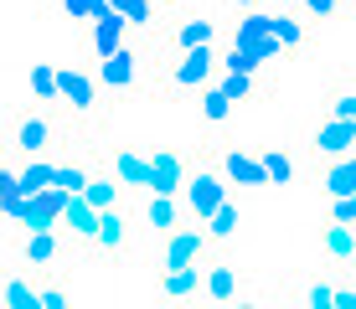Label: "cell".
Wrapping results in <instances>:
<instances>
[{
    "label": "cell",
    "instance_id": "cell-1",
    "mask_svg": "<svg viewBox=\"0 0 356 309\" xmlns=\"http://www.w3.org/2000/svg\"><path fill=\"white\" fill-rule=\"evenodd\" d=\"M72 129L78 124H57L52 119V108H42L36 103L31 114H16L10 119V140H6V150H16L21 160H31V155H52L57 144H72Z\"/></svg>",
    "mask_w": 356,
    "mask_h": 309
},
{
    "label": "cell",
    "instance_id": "cell-2",
    "mask_svg": "<svg viewBox=\"0 0 356 309\" xmlns=\"http://www.w3.org/2000/svg\"><path fill=\"white\" fill-rule=\"evenodd\" d=\"M217 72V52L212 47H191V52L165 57L161 67V93H202Z\"/></svg>",
    "mask_w": 356,
    "mask_h": 309
},
{
    "label": "cell",
    "instance_id": "cell-3",
    "mask_svg": "<svg viewBox=\"0 0 356 309\" xmlns=\"http://www.w3.org/2000/svg\"><path fill=\"white\" fill-rule=\"evenodd\" d=\"M83 253L104 258V263H124V258L134 253V222H129V212H124V201L98 212V232H93V242L83 247Z\"/></svg>",
    "mask_w": 356,
    "mask_h": 309
},
{
    "label": "cell",
    "instance_id": "cell-4",
    "mask_svg": "<svg viewBox=\"0 0 356 309\" xmlns=\"http://www.w3.org/2000/svg\"><path fill=\"white\" fill-rule=\"evenodd\" d=\"M57 108L72 124H98V78L83 67H57Z\"/></svg>",
    "mask_w": 356,
    "mask_h": 309
},
{
    "label": "cell",
    "instance_id": "cell-5",
    "mask_svg": "<svg viewBox=\"0 0 356 309\" xmlns=\"http://www.w3.org/2000/svg\"><path fill=\"white\" fill-rule=\"evenodd\" d=\"M222 201H227V176L217 165H196L186 176V185H181V212L191 222H207Z\"/></svg>",
    "mask_w": 356,
    "mask_h": 309
},
{
    "label": "cell",
    "instance_id": "cell-6",
    "mask_svg": "<svg viewBox=\"0 0 356 309\" xmlns=\"http://www.w3.org/2000/svg\"><path fill=\"white\" fill-rule=\"evenodd\" d=\"M207 253H212V237H207L202 222H191V227H170L165 237H161V268L207 263Z\"/></svg>",
    "mask_w": 356,
    "mask_h": 309
},
{
    "label": "cell",
    "instance_id": "cell-7",
    "mask_svg": "<svg viewBox=\"0 0 356 309\" xmlns=\"http://www.w3.org/2000/svg\"><path fill=\"white\" fill-rule=\"evenodd\" d=\"M351 150H356V124L351 119H336V114H321V124L310 129L315 165H321V160H336V155H351Z\"/></svg>",
    "mask_w": 356,
    "mask_h": 309
},
{
    "label": "cell",
    "instance_id": "cell-8",
    "mask_svg": "<svg viewBox=\"0 0 356 309\" xmlns=\"http://www.w3.org/2000/svg\"><path fill=\"white\" fill-rule=\"evenodd\" d=\"M98 88L104 93H134V83H140V52L124 42V47H114L108 57H98Z\"/></svg>",
    "mask_w": 356,
    "mask_h": 309
},
{
    "label": "cell",
    "instance_id": "cell-9",
    "mask_svg": "<svg viewBox=\"0 0 356 309\" xmlns=\"http://www.w3.org/2000/svg\"><path fill=\"white\" fill-rule=\"evenodd\" d=\"M67 258V242L57 237V227H36V232H21V263L31 274H47Z\"/></svg>",
    "mask_w": 356,
    "mask_h": 309
},
{
    "label": "cell",
    "instance_id": "cell-10",
    "mask_svg": "<svg viewBox=\"0 0 356 309\" xmlns=\"http://www.w3.org/2000/svg\"><path fill=\"white\" fill-rule=\"evenodd\" d=\"M191 176V160L181 150H155L150 155V181H145V191L155 196H181V185Z\"/></svg>",
    "mask_w": 356,
    "mask_h": 309
},
{
    "label": "cell",
    "instance_id": "cell-11",
    "mask_svg": "<svg viewBox=\"0 0 356 309\" xmlns=\"http://www.w3.org/2000/svg\"><path fill=\"white\" fill-rule=\"evenodd\" d=\"M243 294V274L238 263H227V258H217V263L202 268V299L207 304H232Z\"/></svg>",
    "mask_w": 356,
    "mask_h": 309
},
{
    "label": "cell",
    "instance_id": "cell-12",
    "mask_svg": "<svg viewBox=\"0 0 356 309\" xmlns=\"http://www.w3.org/2000/svg\"><path fill=\"white\" fill-rule=\"evenodd\" d=\"M104 165L119 176V185H124V191H145V181H150V155H140L134 144H114Z\"/></svg>",
    "mask_w": 356,
    "mask_h": 309
},
{
    "label": "cell",
    "instance_id": "cell-13",
    "mask_svg": "<svg viewBox=\"0 0 356 309\" xmlns=\"http://www.w3.org/2000/svg\"><path fill=\"white\" fill-rule=\"evenodd\" d=\"M212 42H217V21H207V16H186V21H176V26L165 31V57L191 52V47H212Z\"/></svg>",
    "mask_w": 356,
    "mask_h": 309
},
{
    "label": "cell",
    "instance_id": "cell-14",
    "mask_svg": "<svg viewBox=\"0 0 356 309\" xmlns=\"http://www.w3.org/2000/svg\"><path fill=\"white\" fill-rule=\"evenodd\" d=\"M315 185H321L325 201H330V196L356 191V150L351 155H336V160H321V165H315Z\"/></svg>",
    "mask_w": 356,
    "mask_h": 309
},
{
    "label": "cell",
    "instance_id": "cell-15",
    "mask_svg": "<svg viewBox=\"0 0 356 309\" xmlns=\"http://www.w3.org/2000/svg\"><path fill=\"white\" fill-rule=\"evenodd\" d=\"M217 170H222V176H227V185H268L264 165H259V155L238 150V144H227V150L217 155Z\"/></svg>",
    "mask_w": 356,
    "mask_h": 309
},
{
    "label": "cell",
    "instance_id": "cell-16",
    "mask_svg": "<svg viewBox=\"0 0 356 309\" xmlns=\"http://www.w3.org/2000/svg\"><path fill=\"white\" fill-rule=\"evenodd\" d=\"M124 42H129V21H124V16L98 10V16L88 21V47H93V57H108L114 47H124Z\"/></svg>",
    "mask_w": 356,
    "mask_h": 309
},
{
    "label": "cell",
    "instance_id": "cell-17",
    "mask_svg": "<svg viewBox=\"0 0 356 309\" xmlns=\"http://www.w3.org/2000/svg\"><path fill=\"white\" fill-rule=\"evenodd\" d=\"M321 253L330 268H351L356 263V227H346V222H325L321 227Z\"/></svg>",
    "mask_w": 356,
    "mask_h": 309
},
{
    "label": "cell",
    "instance_id": "cell-18",
    "mask_svg": "<svg viewBox=\"0 0 356 309\" xmlns=\"http://www.w3.org/2000/svg\"><path fill=\"white\" fill-rule=\"evenodd\" d=\"M155 294H161V299H196V294H202V263L161 268V274H155Z\"/></svg>",
    "mask_w": 356,
    "mask_h": 309
},
{
    "label": "cell",
    "instance_id": "cell-19",
    "mask_svg": "<svg viewBox=\"0 0 356 309\" xmlns=\"http://www.w3.org/2000/svg\"><path fill=\"white\" fill-rule=\"evenodd\" d=\"M78 196L104 212V206H119V201H124V185H119V176H114L108 165H98V160H93V176H88V185H83Z\"/></svg>",
    "mask_w": 356,
    "mask_h": 309
},
{
    "label": "cell",
    "instance_id": "cell-20",
    "mask_svg": "<svg viewBox=\"0 0 356 309\" xmlns=\"http://www.w3.org/2000/svg\"><path fill=\"white\" fill-rule=\"evenodd\" d=\"M57 227H67V232H72V242L88 247V242H93V232H98V206H88L83 196H67L63 222H57Z\"/></svg>",
    "mask_w": 356,
    "mask_h": 309
},
{
    "label": "cell",
    "instance_id": "cell-21",
    "mask_svg": "<svg viewBox=\"0 0 356 309\" xmlns=\"http://www.w3.org/2000/svg\"><path fill=\"white\" fill-rule=\"evenodd\" d=\"M0 304L6 309H42L36 304V274L26 278L21 268H0Z\"/></svg>",
    "mask_w": 356,
    "mask_h": 309
},
{
    "label": "cell",
    "instance_id": "cell-22",
    "mask_svg": "<svg viewBox=\"0 0 356 309\" xmlns=\"http://www.w3.org/2000/svg\"><path fill=\"white\" fill-rule=\"evenodd\" d=\"M186 222V212H181V196H155L150 191V201H145V227L155 232V237H165L170 227H181Z\"/></svg>",
    "mask_w": 356,
    "mask_h": 309
},
{
    "label": "cell",
    "instance_id": "cell-23",
    "mask_svg": "<svg viewBox=\"0 0 356 309\" xmlns=\"http://www.w3.org/2000/svg\"><path fill=\"white\" fill-rule=\"evenodd\" d=\"M232 47H248V52H259V57H274L279 42H274V31H268V16H243Z\"/></svg>",
    "mask_w": 356,
    "mask_h": 309
},
{
    "label": "cell",
    "instance_id": "cell-24",
    "mask_svg": "<svg viewBox=\"0 0 356 309\" xmlns=\"http://www.w3.org/2000/svg\"><path fill=\"white\" fill-rule=\"evenodd\" d=\"M238 222H243V212H238V201L227 196V201L217 206V212L207 217L202 227H207V237H212V247H222V242H232V237H238Z\"/></svg>",
    "mask_w": 356,
    "mask_h": 309
},
{
    "label": "cell",
    "instance_id": "cell-25",
    "mask_svg": "<svg viewBox=\"0 0 356 309\" xmlns=\"http://www.w3.org/2000/svg\"><path fill=\"white\" fill-rule=\"evenodd\" d=\"M88 176H93V160H88V155H78V160H57V165H52V185H63L67 196H78L83 185H88Z\"/></svg>",
    "mask_w": 356,
    "mask_h": 309
},
{
    "label": "cell",
    "instance_id": "cell-26",
    "mask_svg": "<svg viewBox=\"0 0 356 309\" xmlns=\"http://www.w3.org/2000/svg\"><path fill=\"white\" fill-rule=\"evenodd\" d=\"M325 114H336V119H351V124H356V72H346V78L330 83V93H325Z\"/></svg>",
    "mask_w": 356,
    "mask_h": 309
},
{
    "label": "cell",
    "instance_id": "cell-27",
    "mask_svg": "<svg viewBox=\"0 0 356 309\" xmlns=\"http://www.w3.org/2000/svg\"><path fill=\"white\" fill-rule=\"evenodd\" d=\"M21 201H26V185H21V176H16V170L6 165V170H0V222H6V227L16 222Z\"/></svg>",
    "mask_w": 356,
    "mask_h": 309
},
{
    "label": "cell",
    "instance_id": "cell-28",
    "mask_svg": "<svg viewBox=\"0 0 356 309\" xmlns=\"http://www.w3.org/2000/svg\"><path fill=\"white\" fill-rule=\"evenodd\" d=\"M114 16L129 21V31H155V0H108Z\"/></svg>",
    "mask_w": 356,
    "mask_h": 309
},
{
    "label": "cell",
    "instance_id": "cell-29",
    "mask_svg": "<svg viewBox=\"0 0 356 309\" xmlns=\"http://www.w3.org/2000/svg\"><path fill=\"white\" fill-rule=\"evenodd\" d=\"M259 165H264L268 185H289L294 181V155L284 150V144H268V150L259 155Z\"/></svg>",
    "mask_w": 356,
    "mask_h": 309
},
{
    "label": "cell",
    "instance_id": "cell-30",
    "mask_svg": "<svg viewBox=\"0 0 356 309\" xmlns=\"http://www.w3.org/2000/svg\"><path fill=\"white\" fill-rule=\"evenodd\" d=\"M232 108H238V103H232V98L222 93V83H207V88H202V119L212 124V129L232 119Z\"/></svg>",
    "mask_w": 356,
    "mask_h": 309
},
{
    "label": "cell",
    "instance_id": "cell-31",
    "mask_svg": "<svg viewBox=\"0 0 356 309\" xmlns=\"http://www.w3.org/2000/svg\"><path fill=\"white\" fill-rule=\"evenodd\" d=\"M31 98L42 108H57V67L52 62H31Z\"/></svg>",
    "mask_w": 356,
    "mask_h": 309
},
{
    "label": "cell",
    "instance_id": "cell-32",
    "mask_svg": "<svg viewBox=\"0 0 356 309\" xmlns=\"http://www.w3.org/2000/svg\"><path fill=\"white\" fill-rule=\"evenodd\" d=\"M268 31H274L279 52H300V47H305V21H294V16H284V10H279V16L268 21Z\"/></svg>",
    "mask_w": 356,
    "mask_h": 309
},
{
    "label": "cell",
    "instance_id": "cell-33",
    "mask_svg": "<svg viewBox=\"0 0 356 309\" xmlns=\"http://www.w3.org/2000/svg\"><path fill=\"white\" fill-rule=\"evenodd\" d=\"M52 165H57V160H47V155H31L26 165L16 170V176H21V185H26V196H31V191H42V185H52Z\"/></svg>",
    "mask_w": 356,
    "mask_h": 309
},
{
    "label": "cell",
    "instance_id": "cell-34",
    "mask_svg": "<svg viewBox=\"0 0 356 309\" xmlns=\"http://www.w3.org/2000/svg\"><path fill=\"white\" fill-rule=\"evenodd\" d=\"M300 304L305 309H336V283H330V278H310L300 289Z\"/></svg>",
    "mask_w": 356,
    "mask_h": 309
},
{
    "label": "cell",
    "instance_id": "cell-35",
    "mask_svg": "<svg viewBox=\"0 0 356 309\" xmlns=\"http://www.w3.org/2000/svg\"><path fill=\"white\" fill-rule=\"evenodd\" d=\"M57 10H63L67 21H83V26H88L98 10H108V0H57Z\"/></svg>",
    "mask_w": 356,
    "mask_h": 309
},
{
    "label": "cell",
    "instance_id": "cell-36",
    "mask_svg": "<svg viewBox=\"0 0 356 309\" xmlns=\"http://www.w3.org/2000/svg\"><path fill=\"white\" fill-rule=\"evenodd\" d=\"M222 93L232 98V103H243V98L259 93V83H253V72H227V78H222Z\"/></svg>",
    "mask_w": 356,
    "mask_h": 309
},
{
    "label": "cell",
    "instance_id": "cell-37",
    "mask_svg": "<svg viewBox=\"0 0 356 309\" xmlns=\"http://www.w3.org/2000/svg\"><path fill=\"white\" fill-rule=\"evenodd\" d=\"M325 222H346V227H356V191H346V196H330Z\"/></svg>",
    "mask_w": 356,
    "mask_h": 309
},
{
    "label": "cell",
    "instance_id": "cell-38",
    "mask_svg": "<svg viewBox=\"0 0 356 309\" xmlns=\"http://www.w3.org/2000/svg\"><path fill=\"white\" fill-rule=\"evenodd\" d=\"M300 6H305V16H310V21H330V16L346 10V0H300Z\"/></svg>",
    "mask_w": 356,
    "mask_h": 309
},
{
    "label": "cell",
    "instance_id": "cell-39",
    "mask_svg": "<svg viewBox=\"0 0 356 309\" xmlns=\"http://www.w3.org/2000/svg\"><path fill=\"white\" fill-rule=\"evenodd\" d=\"M336 309H356V289H336Z\"/></svg>",
    "mask_w": 356,
    "mask_h": 309
},
{
    "label": "cell",
    "instance_id": "cell-40",
    "mask_svg": "<svg viewBox=\"0 0 356 309\" xmlns=\"http://www.w3.org/2000/svg\"><path fill=\"white\" fill-rule=\"evenodd\" d=\"M186 0H155V10H181Z\"/></svg>",
    "mask_w": 356,
    "mask_h": 309
},
{
    "label": "cell",
    "instance_id": "cell-41",
    "mask_svg": "<svg viewBox=\"0 0 356 309\" xmlns=\"http://www.w3.org/2000/svg\"><path fill=\"white\" fill-rule=\"evenodd\" d=\"M232 6H259V0H232Z\"/></svg>",
    "mask_w": 356,
    "mask_h": 309
},
{
    "label": "cell",
    "instance_id": "cell-42",
    "mask_svg": "<svg viewBox=\"0 0 356 309\" xmlns=\"http://www.w3.org/2000/svg\"><path fill=\"white\" fill-rule=\"evenodd\" d=\"M0 170H6V144H0Z\"/></svg>",
    "mask_w": 356,
    "mask_h": 309
},
{
    "label": "cell",
    "instance_id": "cell-43",
    "mask_svg": "<svg viewBox=\"0 0 356 309\" xmlns=\"http://www.w3.org/2000/svg\"><path fill=\"white\" fill-rule=\"evenodd\" d=\"M346 10H351V16H356V0H346Z\"/></svg>",
    "mask_w": 356,
    "mask_h": 309
},
{
    "label": "cell",
    "instance_id": "cell-44",
    "mask_svg": "<svg viewBox=\"0 0 356 309\" xmlns=\"http://www.w3.org/2000/svg\"><path fill=\"white\" fill-rule=\"evenodd\" d=\"M274 6H289V0H274Z\"/></svg>",
    "mask_w": 356,
    "mask_h": 309
}]
</instances>
